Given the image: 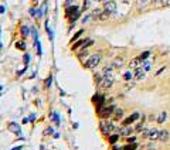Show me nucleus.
<instances>
[{
    "label": "nucleus",
    "instance_id": "obj_24",
    "mask_svg": "<svg viewBox=\"0 0 170 150\" xmlns=\"http://www.w3.org/2000/svg\"><path fill=\"white\" fill-rule=\"evenodd\" d=\"M122 64H123V60H122V58H116L115 61H114V67H116V68L122 67Z\"/></svg>",
    "mask_w": 170,
    "mask_h": 150
},
{
    "label": "nucleus",
    "instance_id": "obj_39",
    "mask_svg": "<svg viewBox=\"0 0 170 150\" xmlns=\"http://www.w3.org/2000/svg\"><path fill=\"white\" fill-rule=\"evenodd\" d=\"M30 14H31V16H36V10L31 9V10H30Z\"/></svg>",
    "mask_w": 170,
    "mask_h": 150
},
{
    "label": "nucleus",
    "instance_id": "obj_27",
    "mask_svg": "<svg viewBox=\"0 0 170 150\" xmlns=\"http://www.w3.org/2000/svg\"><path fill=\"white\" fill-rule=\"evenodd\" d=\"M51 84H53V77H51V75H50V77L47 78V81H46V88L48 89V88H50V86H51Z\"/></svg>",
    "mask_w": 170,
    "mask_h": 150
},
{
    "label": "nucleus",
    "instance_id": "obj_31",
    "mask_svg": "<svg viewBox=\"0 0 170 150\" xmlns=\"http://www.w3.org/2000/svg\"><path fill=\"white\" fill-rule=\"evenodd\" d=\"M51 116H53V120L55 122V125H58V123H60V119H58V115H57V113H53Z\"/></svg>",
    "mask_w": 170,
    "mask_h": 150
},
{
    "label": "nucleus",
    "instance_id": "obj_20",
    "mask_svg": "<svg viewBox=\"0 0 170 150\" xmlns=\"http://www.w3.org/2000/svg\"><path fill=\"white\" fill-rule=\"evenodd\" d=\"M109 16H111V14H109V13H106L105 10H104V11L101 13V16L98 17V20H101V21H105V20H108V17H109Z\"/></svg>",
    "mask_w": 170,
    "mask_h": 150
},
{
    "label": "nucleus",
    "instance_id": "obj_33",
    "mask_svg": "<svg viewBox=\"0 0 170 150\" xmlns=\"http://www.w3.org/2000/svg\"><path fill=\"white\" fill-rule=\"evenodd\" d=\"M81 34H82V30H79V31H78L77 34H74V37H72V40H71V42H74V40H77V38H78L79 36H81Z\"/></svg>",
    "mask_w": 170,
    "mask_h": 150
},
{
    "label": "nucleus",
    "instance_id": "obj_38",
    "mask_svg": "<svg viewBox=\"0 0 170 150\" xmlns=\"http://www.w3.org/2000/svg\"><path fill=\"white\" fill-rule=\"evenodd\" d=\"M147 2H149V0H138V3H139V5H146Z\"/></svg>",
    "mask_w": 170,
    "mask_h": 150
},
{
    "label": "nucleus",
    "instance_id": "obj_42",
    "mask_svg": "<svg viewBox=\"0 0 170 150\" xmlns=\"http://www.w3.org/2000/svg\"><path fill=\"white\" fill-rule=\"evenodd\" d=\"M95 2H104V0H95Z\"/></svg>",
    "mask_w": 170,
    "mask_h": 150
},
{
    "label": "nucleus",
    "instance_id": "obj_36",
    "mask_svg": "<svg viewBox=\"0 0 170 150\" xmlns=\"http://www.w3.org/2000/svg\"><path fill=\"white\" fill-rule=\"evenodd\" d=\"M24 62H26V64H28V62H30V55H28V54H26V55H24Z\"/></svg>",
    "mask_w": 170,
    "mask_h": 150
},
{
    "label": "nucleus",
    "instance_id": "obj_25",
    "mask_svg": "<svg viewBox=\"0 0 170 150\" xmlns=\"http://www.w3.org/2000/svg\"><path fill=\"white\" fill-rule=\"evenodd\" d=\"M150 62H147V61H143L142 62V68L143 70H145V72H146V71H150Z\"/></svg>",
    "mask_w": 170,
    "mask_h": 150
},
{
    "label": "nucleus",
    "instance_id": "obj_22",
    "mask_svg": "<svg viewBox=\"0 0 170 150\" xmlns=\"http://www.w3.org/2000/svg\"><path fill=\"white\" fill-rule=\"evenodd\" d=\"M149 55H150V52H149V51H145V52H142V54H140V55H139V60H140V61H146V60H147V57H149Z\"/></svg>",
    "mask_w": 170,
    "mask_h": 150
},
{
    "label": "nucleus",
    "instance_id": "obj_10",
    "mask_svg": "<svg viewBox=\"0 0 170 150\" xmlns=\"http://www.w3.org/2000/svg\"><path fill=\"white\" fill-rule=\"evenodd\" d=\"M135 78L136 80H143V77H145V70L142 68V65L138 67V68H135Z\"/></svg>",
    "mask_w": 170,
    "mask_h": 150
},
{
    "label": "nucleus",
    "instance_id": "obj_7",
    "mask_svg": "<svg viewBox=\"0 0 170 150\" xmlns=\"http://www.w3.org/2000/svg\"><path fill=\"white\" fill-rule=\"evenodd\" d=\"M104 10H105L106 13H115L116 11V3L114 2V0H106L105 2V5H104Z\"/></svg>",
    "mask_w": 170,
    "mask_h": 150
},
{
    "label": "nucleus",
    "instance_id": "obj_34",
    "mask_svg": "<svg viewBox=\"0 0 170 150\" xmlns=\"http://www.w3.org/2000/svg\"><path fill=\"white\" fill-rule=\"evenodd\" d=\"M92 19V14H88V16H85V17H82V23H87L88 20Z\"/></svg>",
    "mask_w": 170,
    "mask_h": 150
},
{
    "label": "nucleus",
    "instance_id": "obj_32",
    "mask_svg": "<svg viewBox=\"0 0 170 150\" xmlns=\"http://www.w3.org/2000/svg\"><path fill=\"white\" fill-rule=\"evenodd\" d=\"M162 6L163 7H170V0H162Z\"/></svg>",
    "mask_w": 170,
    "mask_h": 150
},
{
    "label": "nucleus",
    "instance_id": "obj_14",
    "mask_svg": "<svg viewBox=\"0 0 170 150\" xmlns=\"http://www.w3.org/2000/svg\"><path fill=\"white\" fill-rule=\"evenodd\" d=\"M20 34H21L23 38H27L28 36H30V28H28L27 26H21V27H20Z\"/></svg>",
    "mask_w": 170,
    "mask_h": 150
},
{
    "label": "nucleus",
    "instance_id": "obj_11",
    "mask_svg": "<svg viewBox=\"0 0 170 150\" xmlns=\"http://www.w3.org/2000/svg\"><path fill=\"white\" fill-rule=\"evenodd\" d=\"M9 130L13 132V133H16V135H20V133H21V130H20V126H18L17 123H14V122L9 123Z\"/></svg>",
    "mask_w": 170,
    "mask_h": 150
},
{
    "label": "nucleus",
    "instance_id": "obj_35",
    "mask_svg": "<svg viewBox=\"0 0 170 150\" xmlns=\"http://www.w3.org/2000/svg\"><path fill=\"white\" fill-rule=\"evenodd\" d=\"M126 140H128V143H135V142H136V137H133V136H132V137H126Z\"/></svg>",
    "mask_w": 170,
    "mask_h": 150
},
{
    "label": "nucleus",
    "instance_id": "obj_30",
    "mask_svg": "<svg viewBox=\"0 0 170 150\" xmlns=\"http://www.w3.org/2000/svg\"><path fill=\"white\" fill-rule=\"evenodd\" d=\"M36 45H37V54H38V55H41V44L37 41V40H36Z\"/></svg>",
    "mask_w": 170,
    "mask_h": 150
},
{
    "label": "nucleus",
    "instance_id": "obj_19",
    "mask_svg": "<svg viewBox=\"0 0 170 150\" xmlns=\"http://www.w3.org/2000/svg\"><path fill=\"white\" fill-rule=\"evenodd\" d=\"M118 140H119V135H111L109 136V143L111 145H115Z\"/></svg>",
    "mask_w": 170,
    "mask_h": 150
},
{
    "label": "nucleus",
    "instance_id": "obj_2",
    "mask_svg": "<svg viewBox=\"0 0 170 150\" xmlns=\"http://www.w3.org/2000/svg\"><path fill=\"white\" fill-rule=\"evenodd\" d=\"M99 129H101L104 136H109L111 132L115 129V126H114V123L109 122L108 119H101V122H99Z\"/></svg>",
    "mask_w": 170,
    "mask_h": 150
},
{
    "label": "nucleus",
    "instance_id": "obj_4",
    "mask_svg": "<svg viewBox=\"0 0 170 150\" xmlns=\"http://www.w3.org/2000/svg\"><path fill=\"white\" fill-rule=\"evenodd\" d=\"M159 133H160V130H157L156 127H149V129L142 130V137H146L150 140H159Z\"/></svg>",
    "mask_w": 170,
    "mask_h": 150
},
{
    "label": "nucleus",
    "instance_id": "obj_18",
    "mask_svg": "<svg viewBox=\"0 0 170 150\" xmlns=\"http://www.w3.org/2000/svg\"><path fill=\"white\" fill-rule=\"evenodd\" d=\"M136 149H138V145H136V143H129V145L122 147V150H136Z\"/></svg>",
    "mask_w": 170,
    "mask_h": 150
},
{
    "label": "nucleus",
    "instance_id": "obj_8",
    "mask_svg": "<svg viewBox=\"0 0 170 150\" xmlns=\"http://www.w3.org/2000/svg\"><path fill=\"white\" fill-rule=\"evenodd\" d=\"M133 130H135V129H133V127H130L129 125H128V126H122L119 130H118V135H119V136L128 137V136H130V133H132Z\"/></svg>",
    "mask_w": 170,
    "mask_h": 150
},
{
    "label": "nucleus",
    "instance_id": "obj_1",
    "mask_svg": "<svg viewBox=\"0 0 170 150\" xmlns=\"http://www.w3.org/2000/svg\"><path fill=\"white\" fill-rule=\"evenodd\" d=\"M79 16H81V10L77 6H69L65 9V17L69 20V23H75Z\"/></svg>",
    "mask_w": 170,
    "mask_h": 150
},
{
    "label": "nucleus",
    "instance_id": "obj_37",
    "mask_svg": "<svg viewBox=\"0 0 170 150\" xmlns=\"http://www.w3.org/2000/svg\"><path fill=\"white\" fill-rule=\"evenodd\" d=\"M69 6H74L72 0H67V2H65V7H69Z\"/></svg>",
    "mask_w": 170,
    "mask_h": 150
},
{
    "label": "nucleus",
    "instance_id": "obj_15",
    "mask_svg": "<svg viewBox=\"0 0 170 150\" xmlns=\"http://www.w3.org/2000/svg\"><path fill=\"white\" fill-rule=\"evenodd\" d=\"M167 119V112H160V113H157V116H156V120H157V123H163Z\"/></svg>",
    "mask_w": 170,
    "mask_h": 150
},
{
    "label": "nucleus",
    "instance_id": "obj_43",
    "mask_svg": "<svg viewBox=\"0 0 170 150\" xmlns=\"http://www.w3.org/2000/svg\"><path fill=\"white\" fill-rule=\"evenodd\" d=\"M0 91H2V86H0Z\"/></svg>",
    "mask_w": 170,
    "mask_h": 150
},
{
    "label": "nucleus",
    "instance_id": "obj_26",
    "mask_svg": "<svg viewBox=\"0 0 170 150\" xmlns=\"http://www.w3.org/2000/svg\"><path fill=\"white\" fill-rule=\"evenodd\" d=\"M82 44H84V40H79V41H77V42H75V44L72 45V50H77V48H79L81 45H82Z\"/></svg>",
    "mask_w": 170,
    "mask_h": 150
},
{
    "label": "nucleus",
    "instance_id": "obj_23",
    "mask_svg": "<svg viewBox=\"0 0 170 150\" xmlns=\"http://www.w3.org/2000/svg\"><path fill=\"white\" fill-rule=\"evenodd\" d=\"M132 78H133V74H132L130 71H128V72H125L123 74V80L125 81H130Z\"/></svg>",
    "mask_w": 170,
    "mask_h": 150
},
{
    "label": "nucleus",
    "instance_id": "obj_40",
    "mask_svg": "<svg viewBox=\"0 0 170 150\" xmlns=\"http://www.w3.org/2000/svg\"><path fill=\"white\" fill-rule=\"evenodd\" d=\"M11 150H21V146H18V147H14V149H11Z\"/></svg>",
    "mask_w": 170,
    "mask_h": 150
},
{
    "label": "nucleus",
    "instance_id": "obj_29",
    "mask_svg": "<svg viewBox=\"0 0 170 150\" xmlns=\"http://www.w3.org/2000/svg\"><path fill=\"white\" fill-rule=\"evenodd\" d=\"M89 3H91V0H84V5H82V10H84V11L89 7Z\"/></svg>",
    "mask_w": 170,
    "mask_h": 150
},
{
    "label": "nucleus",
    "instance_id": "obj_28",
    "mask_svg": "<svg viewBox=\"0 0 170 150\" xmlns=\"http://www.w3.org/2000/svg\"><path fill=\"white\" fill-rule=\"evenodd\" d=\"M53 133H54V129L53 127H47L44 130V136H48V135H53Z\"/></svg>",
    "mask_w": 170,
    "mask_h": 150
},
{
    "label": "nucleus",
    "instance_id": "obj_12",
    "mask_svg": "<svg viewBox=\"0 0 170 150\" xmlns=\"http://www.w3.org/2000/svg\"><path fill=\"white\" fill-rule=\"evenodd\" d=\"M142 65V61L139 60V57H136V58H133V60H130V62H129V68H138V67Z\"/></svg>",
    "mask_w": 170,
    "mask_h": 150
},
{
    "label": "nucleus",
    "instance_id": "obj_16",
    "mask_svg": "<svg viewBox=\"0 0 170 150\" xmlns=\"http://www.w3.org/2000/svg\"><path fill=\"white\" fill-rule=\"evenodd\" d=\"M122 116H123V111L115 108V111H114V117H115L116 120H119V119H122Z\"/></svg>",
    "mask_w": 170,
    "mask_h": 150
},
{
    "label": "nucleus",
    "instance_id": "obj_17",
    "mask_svg": "<svg viewBox=\"0 0 170 150\" xmlns=\"http://www.w3.org/2000/svg\"><path fill=\"white\" fill-rule=\"evenodd\" d=\"M16 48H17V50H20V51H26V42L23 41V40H20V41H17L16 42Z\"/></svg>",
    "mask_w": 170,
    "mask_h": 150
},
{
    "label": "nucleus",
    "instance_id": "obj_21",
    "mask_svg": "<svg viewBox=\"0 0 170 150\" xmlns=\"http://www.w3.org/2000/svg\"><path fill=\"white\" fill-rule=\"evenodd\" d=\"M104 11L102 9H95L94 11H92V19H98L99 16H101V13Z\"/></svg>",
    "mask_w": 170,
    "mask_h": 150
},
{
    "label": "nucleus",
    "instance_id": "obj_41",
    "mask_svg": "<svg viewBox=\"0 0 170 150\" xmlns=\"http://www.w3.org/2000/svg\"><path fill=\"white\" fill-rule=\"evenodd\" d=\"M114 150H122V147H116V146H114Z\"/></svg>",
    "mask_w": 170,
    "mask_h": 150
},
{
    "label": "nucleus",
    "instance_id": "obj_5",
    "mask_svg": "<svg viewBox=\"0 0 170 150\" xmlns=\"http://www.w3.org/2000/svg\"><path fill=\"white\" fill-rule=\"evenodd\" d=\"M114 84V78H112V75H104L101 80L98 81V86L102 89H108L112 86Z\"/></svg>",
    "mask_w": 170,
    "mask_h": 150
},
{
    "label": "nucleus",
    "instance_id": "obj_13",
    "mask_svg": "<svg viewBox=\"0 0 170 150\" xmlns=\"http://www.w3.org/2000/svg\"><path fill=\"white\" fill-rule=\"evenodd\" d=\"M169 137H170L169 132L167 130H160V133H159V140L160 142H167L169 140Z\"/></svg>",
    "mask_w": 170,
    "mask_h": 150
},
{
    "label": "nucleus",
    "instance_id": "obj_3",
    "mask_svg": "<svg viewBox=\"0 0 170 150\" xmlns=\"http://www.w3.org/2000/svg\"><path fill=\"white\" fill-rule=\"evenodd\" d=\"M114 111H115V106H104V105L97 106V113L101 119H108L114 113Z\"/></svg>",
    "mask_w": 170,
    "mask_h": 150
},
{
    "label": "nucleus",
    "instance_id": "obj_6",
    "mask_svg": "<svg viewBox=\"0 0 170 150\" xmlns=\"http://www.w3.org/2000/svg\"><path fill=\"white\" fill-rule=\"evenodd\" d=\"M99 62H101V55H99V54H94V55H91L87 60V62H85V68L92 70V68H95Z\"/></svg>",
    "mask_w": 170,
    "mask_h": 150
},
{
    "label": "nucleus",
    "instance_id": "obj_9",
    "mask_svg": "<svg viewBox=\"0 0 170 150\" xmlns=\"http://www.w3.org/2000/svg\"><path fill=\"white\" fill-rule=\"evenodd\" d=\"M139 116H140V115H139V112L132 113L130 116L126 117V119H125L123 122H122V126H128V125H130V123H133L135 120H136V119H139Z\"/></svg>",
    "mask_w": 170,
    "mask_h": 150
}]
</instances>
